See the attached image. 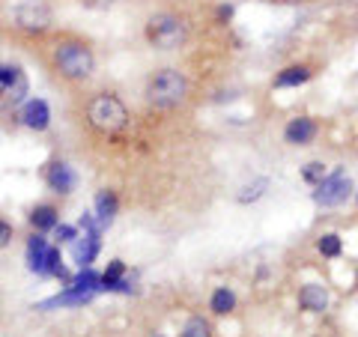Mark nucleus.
Wrapping results in <instances>:
<instances>
[{
  "mask_svg": "<svg viewBox=\"0 0 358 337\" xmlns=\"http://www.w3.org/2000/svg\"><path fill=\"white\" fill-rule=\"evenodd\" d=\"M42 60L60 81L69 84H84L96 72V51L87 39L75 36V33H60L51 36L48 45L42 48Z\"/></svg>",
  "mask_w": 358,
  "mask_h": 337,
  "instance_id": "f257e3e1",
  "label": "nucleus"
},
{
  "mask_svg": "<svg viewBox=\"0 0 358 337\" xmlns=\"http://www.w3.org/2000/svg\"><path fill=\"white\" fill-rule=\"evenodd\" d=\"M84 120L90 131H96L99 138H120L131 126V114L126 102L117 93H110V89H102V93H93L87 99Z\"/></svg>",
  "mask_w": 358,
  "mask_h": 337,
  "instance_id": "f03ea898",
  "label": "nucleus"
},
{
  "mask_svg": "<svg viewBox=\"0 0 358 337\" xmlns=\"http://www.w3.org/2000/svg\"><path fill=\"white\" fill-rule=\"evenodd\" d=\"M143 36L155 51H176L188 42V21L185 15L173 13V9H159L147 18L143 24Z\"/></svg>",
  "mask_w": 358,
  "mask_h": 337,
  "instance_id": "7ed1b4c3",
  "label": "nucleus"
},
{
  "mask_svg": "<svg viewBox=\"0 0 358 337\" xmlns=\"http://www.w3.org/2000/svg\"><path fill=\"white\" fill-rule=\"evenodd\" d=\"M143 96H147V102L152 108H159V110L179 108L188 96V78H185V72L173 69V66H164V69L150 75Z\"/></svg>",
  "mask_w": 358,
  "mask_h": 337,
  "instance_id": "20e7f679",
  "label": "nucleus"
},
{
  "mask_svg": "<svg viewBox=\"0 0 358 337\" xmlns=\"http://www.w3.org/2000/svg\"><path fill=\"white\" fill-rule=\"evenodd\" d=\"M9 24L24 39H45L54 27V9L48 0H21L9 13Z\"/></svg>",
  "mask_w": 358,
  "mask_h": 337,
  "instance_id": "39448f33",
  "label": "nucleus"
},
{
  "mask_svg": "<svg viewBox=\"0 0 358 337\" xmlns=\"http://www.w3.org/2000/svg\"><path fill=\"white\" fill-rule=\"evenodd\" d=\"M317 191H313V203L317 206H326V209H334V206H343L346 200L352 197V179L343 173V167H334V173L326 176L320 185H313Z\"/></svg>",
  "mask_w": 358,
  "mask_h": 337,
  "instance_id": "423d86ee",
  "label": "nucleus"
},
{
  "mask_svg": "<svg viewBox=\"0 0 358 337\" xmlns=\"http://www.w3.org/2000/svg\"><path fill=\"white\" fill-rule=\"evenodd\" d=\"M42 182L48 185V191H54V194H72V191L78 188V173H75V167L69 162H63V159H51L48 164L42 167Z\"/></svg>",
  "mask_w": 358,
  "mask_h": 337,
  "instance_id": "0eeeda50",
  "label": "nucleus"
},
{
  "mask_svg": "<svg viewBox=\"0 0 358 337\" xmlns=\"http://www.w3.org/2000/svg\"><path fill=\"white\" fill-rule=\"evenodd\" d=\"M18 120H21V126L30 129V131H48L51 129V105L45 102V99L33 96L21 105Z\"/></svg>",
  "mask_w": 358,
  "mask_h": 337,
  "instance_id": "6e6552de",
  "label": "nucleus"
},
{
  "mask_svg": "<svg viewBox=\"0 0 358 337\" xmlns=\"http://www.w3.org/2000/svg\"><path fill=\"white\" fill-rule=\"evenodd\" d=\"M317 134H320V126H317V120H310V117H296L284 126V141L289 147H308Z\"/></svg>",
  "mask_w": 358,
  "mask_h": 337,
  "instance_id": "1a4fd4ad",
  "label": "nucleus"
},
{
  "mask_svg": "<svg viewBox=\"0 0 358 337\" xmlns=\"http://www.w3.org/2000/svg\"><path fill=\"white\" fill-rule=\"evenodd\" d=\"M99 251H102V233H84L72 242V260H75L78 268L93 266Z\"/></svg>",
  "mask_w": 358,
  "mask_h": 337,
  "instance_id": "9d476101",
  "label": "nucleus"
},
{
  "mask_svg": "<svg viewBox=\"0 0 358 337\" xmlns=\"http://www.w3.org/2000/svg\"><path fill=\"white\" fill-rule=\"evenodd\" d=\"M96 299V293H81V289H72V287H66L63 293L57 296H51V299H45L36 305V310H57V308H84L90 305V301Z\"/></svg>",
  "mask_w": 358,
  "mask_h": 337,
  "instance_id": "9b49d317",
  "label": "nucleus"
},
{
  "mask_svg": "<svg viewBox=\"0 0 358 337\" xmlns=\"http://www.w3.org/2000/svg\"><path fill=\"white\" fill-rule=\"evenodd\" d=\"M93 215L96 221L102 224V227H110L117 218V212H120V197H117V191H110V188H102V191H96V200H93Z\"/></svg>",
  "mask_w": 358,
  "mask_h": 337,
  "instance_id": "f8f14e48",
  "label": "nucleus"
},
{
  "mask_svg": "<svg viewBox=\"0 0 358 337\" xmlns=\"http://www.w3.org/2000/svg\"><path fill=\"white\" fill-rule=\"evenodd\" d=\"M27 221L36 233H51L60 224V209L54 203H36L27 212Z\"/></svg>",
  "mask_w": 358,
  "mask_h": 337,
  "instance_id": "ddd939ff",
  "label": "nucleus"
},
{
  "mask_svg": "<svg viewBox=\"0 0 358 337\" xmlns=\"http://www.w3.org/2000/svg\"><path fill=\"white\" fill-rule=\"evenodd\" d=\"M299 305L305 310H310V313L329 310V289L322 284H305L299 289Z\"/></svg>",
  "mask_w": 358,
  "mask_h": 337,
  "instance_id": "4468645a",
  "label": "nucleus"
},
{
  "mask_svg": "<svg viewBox=\"0 0 358 337\" xmlns=\"http://www.w3.org/2000/svg\"><path fill=\"white\" fill-rule=\"evenodd\" d=\"M48 248H51V242L45 239V233L33 230L30 239H27V268L39 278H42V266H45V254H48Z\"/></svg>",
  "mask_w": 358,
  "mask_h": 337,
  "instance_id": "2eb2a0df",
  "label": "nucleus"
},
{
  "mask_svg": "<svg viewBox=\"0 0 358 337\" xmlns=\"http://www.w3.org/2000/svg\"><path fill=\"white\" fill-rule=\"evenodd\" d=\"M310 69L305 63H296V66H287L284 72H278L275 78V87H301V84H308L310 81Z\"/></svg>",
  "mask_w": 358,
  "mask_h": 337,
  "instance_id": "dca6fc26",
  "label": "nucleus"
},
{
  "mask_svg": "<svg viewBox=\"0 0 358 337\" xmlns=\"http://www.w3.org/2000/svg\"><path fill=\"white\" fill-rule=\"evenodd\" d=\"M209 310L215 313V317H227L230 310H236V293H233L230 287H218L209 299Z\"/></svg>",
  "mask_w": 358,
  "mask_h": 337,
  "instance_id": "f3484780",
  "label": "nucleus"
},
{
  "mask_svg": "<svg viewBox=\"0 0 358 337\" xmlns=\"http://www.w3.org/2000/svg\"><path fill=\"white\" fill-rule=\"evenodd\" d=\"M99 280H102V275H99L93 266H87V268H78L66 287L81 289V293H99Z\"/></svg>",
  "mask_w": 358,
  "mask_h": 337,
  "instance_id": "a211bd4d",
  "label": "nucleus"
},
{
  "mask_svg": "<svg viewBox=\"0 0 358 337\" xmlns=\"http://www.w3.org/2000/svg\"><path fill=\"white\" fill-rule=\"evenodd\" d=\"M27 84V75L21 72V66H13V63H0V87H3V93H13L15 87ZM6 99V96H3Z\"/></svg>",
  "mask_w": 358,
  "mask_h": 337,
  "instance_id": "6ab92c4d",
  "label": "nucleus"
},
{
  "mask_svg": "<svg viewBox=\"0 0 358 337\" xmlns=\"http://www.w3.org/2000/svg\"><path fill=\"white\" fill-rule=\"evenodd\" d=\"M317 251H320L322 257H329V260H334V257H341V251H343L341 236H338V233H322L320 239H317Z\"/></svg>",
  "mask_w": 358,
  "mask_h": 337,
  "instance_id": "aec40b11",
  "label": "nucleus"
},
{
  "mask_svg": "<svg viewBox=\"0 0 358 337\" xmlns=\"http://www.w3.org/2000/svg\"><path fill=\"white\" fill-rule=\"evenodd\" d=\"M179 337H212V325L203 317H192V320H185Z\"/></svg>",
  "mask_w": 358,
  "mask_h": 337,
  "instance_id": "412c9836",
  "label": "nucleus"
},
{
  "mask_svg": "<svg viewBox=\"0 0 358 337\" xmlns=\"http://www.w3.org/2000/svg\"><path fill=\"white\" fill-rule=\"evenodd\" d=\"M301 179H305L308 185H320L322 179H326V164L322 162H308L301 167Z\"/></svg>",
  "mask_w": 358,
  "mask_h": 337,
  "instance_id": "4be33fe9",
  "label": "nucleus"
},
{
  "mask_svg": "<svg viewBox=\"0 0 358 337\" xmlns=\"http://www.w3.org/2000/svg\"><path fill=\"white\" fill-rule=\"evenodd\" d=\"M268 188V179H257L254 185H245L242 194H239V203H254V200H260Z\"/></svg>",
  "mask_w": 358,
  "mask_h": 337,
  "instance_id": "5701e85b",
  "label": "nucleus"
},
{
  "mask_svg": "<svg viewBox=\"0 0 358 337\" xmlns=\"http://www.w3.org/2000/svg\"><path fill=\"white\" fill-rule=\"evenodd\" d=\"M54 239H57V245H72L78 239V227H72V224H57V227H54Z\"/></svg>",
  "mask_w": 358,
  "mask_h": 337,
  "instance_id": "b1692460",
  "label": "nucleus"
},
{
  "mask_svg": "<svg viewBox=\"0 0 358 337\" xmlns=\"http://www.w3.org/2000/svg\"><path fill=\"white\" fill-rule=\"evenodd\" d=\"M120 278H126V263H122V260H110L108 268L102 272V280H120Z\"/></svg>",
  "mask_w": 358,
  "mask_h": 337,
  "instance_id": "393cba45",
  "label": "nucleus"
},
{
  "mask_svg": "<svg viewBox=\"0 0 358 337\" xmlns=\"http://www.w3.org/2000/svg\"><path fill=\"white\" fill-rule=\"evenodd\" d=\"M13 239H15V227H13V224H9L6 218H0V251L9 248V245H13Z\"/></svg>",
  "mask_w": 358,
  "mask_h": 337,
  "instance_id": "a878e982",
  "label": "nucleus"
},
{
  "mask_svg": "<svg viewBox=\"0 0 358 337\" xmlns=\"http://www.w3.org/2000/svg\"><path fill=\"white\" fill-rule=\"evenodd\" d=\"M75 3H81L84 9H96V13H105V9H110L117 3V0H75Z\"/></svg>",
  "mask_w": 358,
  "mask_h": 337,
  "instance_id": "bb28decb",
  "label": "nucleus"
},
{
  "mask_svg": "<svg viewBox=\"0 0 358 337\" xmlns=\"http://www.w3.org/2000/svg\"><path fill=\"white\" fill-rule=\"evenodd\" d=\"M233 18V6H218V21L224 24V21H230Z\"/></svg>",
  "mask_w": 358,
  "mask_h": 337,
  "instance_id": "cd10ccee",
  "label": "nucleus"
},
{
  "mask_svg": "<svg viewBox=\"0 0 358 337\" xmlns=\"http://www.w3.org/2000/svg\"><path fill=\"white\" fill-rule=\"evenodd\" d=\"M3 96H6V93H3V87H0V99H3Z\"/></svg>",
  "mask_w": 358,
  "mask_h": 337,
  "instance_id": "c85d7f7f",
  "label": "nucleus"
},
{
  "mask_svg": "<svg viewBox=\"0 0 358 337\" xmlns=\"http://www.w3.org/2000/svg\"><path fill=\"white\" fill-rule=\"evenodd\" d=\"M155 337H164V334H155Z\"/></svg>",
  "mask_w": 358,
  "mask_h": 337,
  "instance_id": "c756f323",
  "label": "nucleus"
},
{
  "mask_svg": "<svg viewBox=\"0 0 358 337\" xmlns=\"http://www.w3.org/2000/svg\"><path fill=\"white\" fill-rule=\"evenodd\" d=\"M355 200H358V197H355Z\"/></svg>",
  "mask_w": 358,
  "mask_h": 337,
  "instance_id": "7c9ffc66",
  "label": "nucleus"
}]
</instances>
